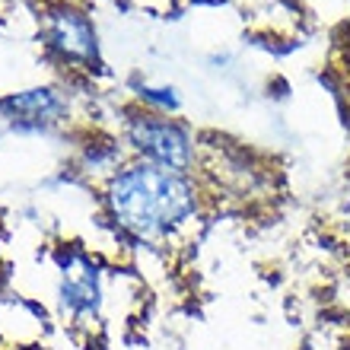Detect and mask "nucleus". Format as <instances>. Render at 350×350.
<instances>
[{
    "mask_svg": "<svg viewBox=\"0 0 350 350\" xmlns=\"http://www.w3.org/2000/svg\"><path fill=\"white\" fill-rule=\"evenodd\" d=\"M137 96L140 109H150V111H159V115H169V111L178 109V96H175L172 86H150V83H140L134 90Z\"/></svg>",
    "mask_w": 350,
    "mask_h": 350,
    "instance_id": "6",
    "label": "nucleus"
},
{
    "mask_svg": "<svg viewBox=\"0 0 350 350\" xmlns=\"http://www.w3.org/2000/svg\"><path fill=\"white\" fill-rule=\"evenodd\" d=\"M99 274L90 261L74 255L64 265V284H61V303L74 319H90L99 309Z\"/></svg>",
    "mask_w": 350,
    "mask_h": 350,
    "instance_id": "5",
    "label": "nucleus"
},
{
    "mask_svg": "<svg viewBox=\"0 0 350 350\" xmlns=\"http://www.w3.org/2000/svg\"><path fill=\"white\" fill-rule=\"evenodd\" d=\"M0 111L3 118L16 121L23 128H48L67 115V102L51 86H36V90H23L0 99Z\"/></svg>",
    "mask_w": 350,
    "mask_h": 350,
    "instance_id": "4",
    "label": "nucleus"
},
{
    "mask_svg": "<svg viewBox=\"0 0 350 350\" xmlns=\"http://www.w3.org/2000/svg\"><path fill=\"white\" fill-rule=\"evenodd\" d=\"M42 36L48 51L74 67L99 64V38L90 13L70 0H51L42 13Z\"/></svg>",
    "mask_w": 350,
    "mask_h": 350,
    "instance_id": "3",
    "label": "nucleus"
},
{
    "mask_svg": "<svg viewBox=\"0 0 350 350\" xmlns=\"http://www.w3.org/2000/svg\"><path fill=\"white\" fill-rule=\"evenodd\" d=\"M344 350H350V347H344Z\"/></svg>",
    "mask_w": 350,
    "mask_h": 350,
    "instance_id": "7",
    "label": "nucleus"
},
{
    "mask_svg": "<svg viewBox=\"0 0 350 350\" xmlns=\"http://www.w3.org/2000/svg\"><path fill=\"white\" fill-rule=\"evenodd\" d=\"M105 211L131 239L163 245L201 217V191L191 175L131 159L105 182Z\"/></svg>",
    "mask_w": 350,
    "mask_h": 350,
    "instance_id": "1",
    "label": "nucleus"
},
{
    "mask_svg": "<svg viewBox=\"0 0 350 350\" xmlns=\"http://www.w3.org/2000/svg\"><path fill=\"white\" fill-rule=\"evenodd\" d=\"M124 144L134 153V159H147V163H157V166L182 175H191L194 163H198L191 131L182 121L140 109V105L124 121Z\"/></svg>",
    "mask_w": 350,
    "mask_h": 350,
    "instance_id": "2",
    "label": "nucleus"
}]
</instances>
